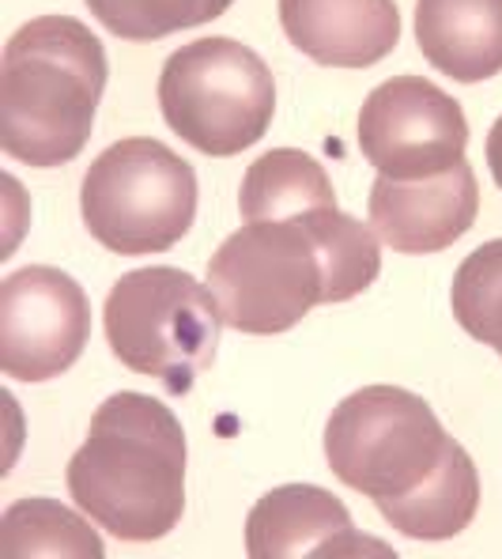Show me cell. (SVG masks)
<instances>
[{
  "label": "cell",
  "mask_w": 502,
  "mask_h": 559,
  "mask_svg": "<svg viewBox=\"0 0 502 559\" xmlns=\"http://www.w3.org/2000/svg\"><path fill=\"white\" fill-rule=\"evenodd\" d=\"M488 170H491V178H495V186L502 189V114L488 133Z\"/></svg>",
  "instance_id": "7402d4cb"
},
{
  "label": "cell",
  "mask_w": 502,
  "mask_h": 559,
  "mask_svg": "<svg viewBox=\"0 0 502 559\" xmlns=\"http://www.w3.org/2000/svg\"><path fill=\"white\" fill-rule=\"evenodd\" d=\"M103 552L92 518L57 499H20L0 518V559H103Z\"/></svg>",
  "instance_id": "e0dca14e"
},
{
  "label": "cell",
  "mask_w": 502,
  "mask_h": 559,
  "mask_svg": "<svg viewBox=\"0 0 502 559\" xmlns=\"http://www.w3.org/2000/svg\"><path fill=\"white\" fill-rule=\"evenodd\" d=\"M69 496L106 533L159 540L186 514V442L121 427H92L69 462Z\"/></svg>",
  "instance_id": "277c9868"
},
{
  "label": "cell",
  "mask_w": 502,
  "mask_h": 559,
  "mask_svg": "<svg viewBox=\"0 0 502 559\" xmlns=\"http://www.w3.org/2000/svg\"><path fill=\"white\" fill-rule=\"evenodd\" d=\"M416 46L457 84L502 72V0H416Z\"/></svg>",
  "instance_id": "7c38bea8"
},
{
  "label": "cell",
  "mask_w": 502,
  "mask_h": 559,
  "mask_svg": "<svg viewBox=\"0 0 502 559\" xmlns=\"http://www.w3.org/2000/svg\"><path fill=\"white\" fill-rule=\"evenodd\" d=\"M450 435L423 397L401 385H363L325 424V462L367 499L405 496L442 462Z\"/></svg>",
  "instance_id": "5b68a950"
},
{
  "label": "cell",
  "mask_w": 502,
  "mask_h": 559,
  "mask_svg": "<svg viewBox=\"0 0 502 559\" xmlns=\"http://www.w3.org/2000/svg\"><path fill=\"white\" fill-rule=\"evenodd\" d=\"M92 302L53 265H23L0 284V371L15 382L61 378L84 356Z\"/></svg>",
  "instance_id": "ba28073f"
},
{
  "label": "cell",
  "mask_w": 502,
  "mask_h": 559,
  "mask_svg": "<svg viewBox=\"0 0 502 559\" xmlns=\"http://www.w3.org/2000/svg\"><path fill=\"white\" fill-rule=\"evenodd\" d=\"M159 110L193 152L230 159L268 133L276 114L273 69L235 38H196L167 57Z\"/></svg>",
  "instance_id": "7a4b0ae2"
},
{
  "label": "cell",
  "mask_w": 502,
  "mask_h": 559,
  "mask_svg": "<svg viewBox=\"0 0 502 559\" xmlns=\"http://www.w3.org/2000/svg\"><path fill=\"white\" fill-rule=\"evenodd\" d=\"M351 530V514L318 484H284L253 503L246 518V552L253 559L314 556L325 540Z\"/></svg>",
  "instance_id": "4fadbf2b"
},
{
  "label": "cell",
  "mask_w": 502,
  "mask_h": 559,
  "mask_svg": "<svg viewBox=\"0 0 502 559\" xmlns=\"http://www.w3.org/2000/svg\"><path fill=\"white\" fill-rule=\"evenodd\" d=\"M98 95L49 61L0 64V147L23 167H64L95 133Z\"/></svg>",
  "instance_id": "9c48e42d"
},
{
  "label": "cell",
  "mask_w": 502,
  "mask_h": 559,
  "mask_svg": "<svg viewBox=\"0 0 502 559\" xmlns=\"http://www.w3.org/2000/svg\"><path fill=\"white\" fill-rule=\"evenodd\" d=\"M204 284L227 329L279 336L325 302L318 250L295 219H253L219 242Z\"/></svg>",
  "instance_id": "8992f818"
},
{
  "label": "cell",
  "mask_w": 502,
  "mask_h": 559,
  "mask_svg": "<svg viewBox=\"0 0 502 559\" xmlns=\"http://www.w3.org/2000/svg\"><path fill=\"white\" fill-rule=\"evenodd\" d=\"M224 314L208 284L182 269H133L103 302V333L129 371L186 393L212 367Z\"/></svg>",
  "instance_id": "6da1fadb"
},
{
  "label": "cell",
  "mask_w": 502,
  "mask_h": 559,
  "mask_svg": "<svg viewBox=\"0 0 502 559\" xmlns=\"http://www.w3.org/2000/svg\"><path fill=\"white\" fill-rule=\"evenodd\" d=\"M450 307L473 341L502 356V238H491L461 261L450 287Z\"/></svg>",
  "instance_id": "ffe728a7"
},
{
  "label": "cell",
  "mask_w": 502,
  "mask_h": 559,
  "mask_svg": "<svg viewBox=\"0 0 502 559\" xmlns=\"http://www.w3.org/2000/svg\"><path fill=\"white\" fill-rule=\"evenodd\" d=\"M314 209H336V189L325 167L299 147H273L246 167L238 212L253 219H302Z\"/></svg>",
  "instance_id": "9a60e30c"
},
{
  "label": "cell",
  "mask_w": 502,
  "mask_h": 559,
  "mask_svg": "<svg viewBox=\"0 0 502 559\" xmlns=\"http://www.w3.org/2000/svg\"><path fill=\"white\" fill-rule=\"evenodd\" d=\"M110 35L125 43H159L178 31L219 20L235 0H84Z\"/></svg>",
  "instance_id": "d6986e66"
},
{
  "label": "cell",
  "mask_w": 502,
  "mask_h": 559,
  "mask_svg": "<svg viewBox=\"0 0 502 559\" xmlns=\"http://www.w3.org/2000/svg\"><path fill=\"white\" fill-rule=\"evenodd\" d=\"M4 405H8V419H12V450H8V457H4V473H8L15 462V454H20V447H15V439H20V408H15L12 397H4Z\"/></svg>",
  "instance_id": "603a6c76"
},
{
  "label": "cell",
  "mask_w": 502,
  "mask_h": 559,
  "mask_svg": "<svg viewBox=\"0 0 502 559\" xmlns=\"http://www.w3.org/2000/svg\"><path fill=\"white\" fill-rule=\"evenodd\" d=\"M378 514L411 540H450L473 525L480 511V473L468 450L450 439L442 462L405 496L378 499Z\"/></svg>",
  "instance_id": "5bb4252c"
},
{
  "label": "cell",
  "mask_w": 502,
  "mask_h": 559,
  "mask_svg": "<svg viewBox=\"0 0 502 559\" xmlns=\"http://www.w3.org/2000/svg\"><path fill=\"white\" fill-rule=\"evenodd\" d=\"M310 235L325 276V307L363 295L382 273V238L363 219L340 209H314L295 219Z\"/></svg>",
  "instance_id": "2e32d148"
},
{
  "label": "cell",
  "mask_w": 502,
  "mask_h": 559,
  "mask_svg": "<svg viewBox=\"0 0 502 559\" xmlns=\"http://www.w3.org/2000/svg\"><path fill=\"white\" fill-rule=\"evenodd\" d=\"M468 121L454 95L423 76H393L363 98L359 152L397 182L439 178L465 163Z\"/></svg>",
  "instance_id": "52a82bcc"
},
{
  "label": "cell",
  "mask_w": 502,
  "mask_h": 559,
  "mask_svg": "<svg viewBox=\"0 0 502 559\" xmlns=\"http://www.w3.org/2000/svg\"><path fill=\"white\" fill-rule=\"evenodd\" d=\"M287 43L325 69H370L401 43L397 0H279Z\"/></svg>",
  "instance_id": "8fae6325"
},
{
  "label": "cell",
  "mask_w": 502,
  "mask_h": 559,
  "mask_svg": "<svg viewBox=\"0 0 502 559\" xmlns=\"http://www.w3.org/2000/svg\"><path fill=\"white\" fill-rule=\"evenodd\" d=\"M4 61H49L84 76L103 95L106 49L87 23L72 15H35L4 43Z\"/></svg>",
  "instance_id": "ac0fdd59"
},
{
  "label": "cell",
  "mask_w": 502,
  "mask_h": 559,
  "mask_svg": "<svg viewBox=\"0 0 502 559\" xmlns=\"http://www.w3.org/2000/svg\"><path fill=\"white\" fill-rule=\"evenodd\" d=\"M0 209H4V242H0V261H8L20 250L23 235L31 227V197L15 175H0Z\"/></svg>",
  "instance_id": "44dd1931"
},
{
  "label": "cell",
  "mask_w": 502,
  "mask_h": 559,
  "mask_svg": "<svg viewBox=\"0 0 502 559\" xmlns=\"http://www.w3.org/2000/svg\"><path fill=\"white\" fill-rule=\"evenodd\" d=\"M370 227L382 238V246L408 258L442 253L457 242L480 212V186L468 163L423 182H397L378 175L370 186Z\"/></svg>",
  "instance_id": "30bf717a"
},
{
  "label": "cell",
  "mask_w": 502,
  "mask_h": 559,
  "mask_svg": "<svg viewBox=\"0 0 502 559\" xmlns=\"http://www.w3.org/2000/svg\"><path fill=\"white\" fill-rule=\"evenodd\" d=\"M80 216L103 250L121 258L163 253L193 227L196 175L163 140H118L87 167Z\"/></svg>",
  "instance_id": "3957f363"
}]
</instances>
